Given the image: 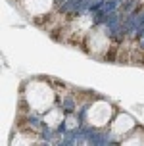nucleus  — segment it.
Masks as SVG:
<instances>
[{"label":"nucleus","mask_w":144,"mask_h":146,"mask_svg":"<svg viewBox=\"0 0 144 146\" xmlns=\"http://www.w3.org/2000/svg\"><path fill=\"white\" fill-rule=\"evenodd\" d=\"M25 104L29 110H33L36 113H44L50 108H54L56 104V90L52 88V85H48L42 79H33L25 85Z\"/></svg>","instance_id":"obj_1"},{"label":"nucleus","mask_w":144,"mask_h":146,"mask_svg":"<svg viewBox=\"0 0 144 146\" xmlns=\"http://www.w3.org/2000/svg\"><path fill=\"white\" fill-rule=\"evenodd\" d=\"M111 119H113V106L106 100H94L85 110V121L94 129L108 127L111 123Z\"/></svg>","instance_id":"obj_2"},{"label":"nucleus","mask_w":144,"mask_h":146,"mask_svg":"<svg viewBox=\"0 0 144 146\" xmlns=\"http://www.w3.org/2000/svg\"><path fill=\"white\" fill-rule=\"evenodd\" d=\"M109 127H111V135L123 140L125 137H129V135H131V131H135L137 123H135V119H133L129 113L119 111L117 115H113V119H111Z\"/></svg>","instance_id":"obj_3"},{"label":"nucleus","mask_w":144,"mask_h":146,"mask_svg":"<svg viewBox=\"0 0 144 146\" xmlns=\"http://www.w3.org/2000/svg\"><path fill=\"white\" fill-rule=\"evenodd\" d=\"M25 6L31 10V14H46L52 0H25Z\"/></svg>","instance_id":"obj_4"},{"label":"nucleus","mask_w":144,"mask_h":146,"mask_svg":"<svg viewBox=\"0 0 144 146\" xmlns=\"http://www.w3.org/2000/svg\"><path fill=\"white\" fill-rule=\"evenodd\" d=\"M121 144H144V129L135 127V133L131 131V137H125Z\"/></svg>","instance_id":"obj_5"}]
</instances>
